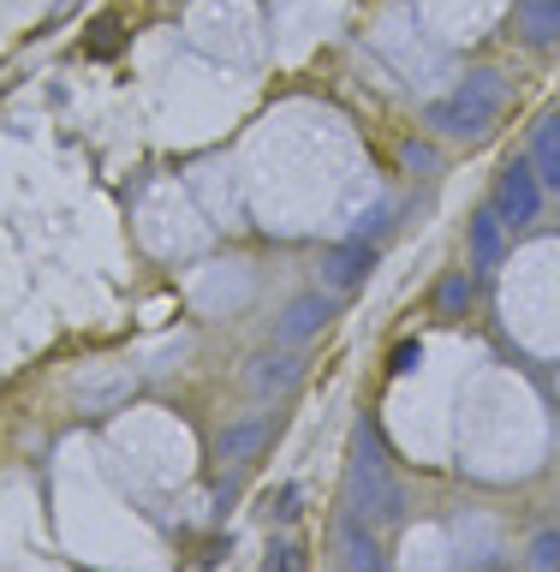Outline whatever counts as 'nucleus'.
Listing matches in <instances>:
<instances>
[{"mask_svg": "<svg viewBox=\"0 0 560 572\" xmlns=\"http://www.w3.org/2000/svg\"><path fill=\"white\" fill-rule=\"evenodd\" d=\"M429 299H436V311H441V316H465V311H471V275H465V269L441 275Z\"/></svg>", "mask_w": 560, "mask_h": 572, "instance_id": "ddd939ff", "label": "nucleus"}, {"mask_svg": "<svg viewBox=\"0 0 560 572\" xmlns=\"http://www.w3.org/2000/svg\"><path fill=\"white\" fill-rule=\"evenodd\" d=\"M412 364H417V340H405V346H400V352H393V370H400V376H405V370H412Z\"/></svg>", "mask_w": 560, "mask_h": 572, "instance_id": "f3484780", "label": "nucleus"}, {"mask_svg": "<svg viewBox=\"0 0 560 572\" xmlns=\"http://www.w3.org/2000/svg\"><path fill=\"white\" fill-rule=\"evenodd\" d=\"M405 168H412V173H429V168H436V156H429L424 144H405Z\"/></svg>", "mask_w": 560, "mask_h": 572, "instance_id": "dca6fc26", "label": "nucleus"}, {"mask_svg": "<svg viewBox=\"0 0 560 572\" xmlns=\"http://www.w3.org/2000/svg\"><path fill=\"white\" fill-rule=\"evenodd\" d=\"M489 209L501 215L507 227H531V221L543 215V180H537V168H531V156L507 161V168L495 173V197H489Z\"/></svg>", "mask_w": 560, "mask_h": 572, "instance_id": "7ed1b4c3", "label": "nucleus"}, {"mask_svg": "<svg viewBox=\"0 0 560 572\" xmlns=\"http://www.w3.org/2000/svg\"><path fill=\"white\" fill-rule=\"evenodd\" d=\"M275 441V417H239V424L221 429V441H215V453H221V465H257L263 453H269Z\"/></svg>", "mask_w": 560, "mask_h": 572, "instance_id": "423d86ee", "label": "nucleus"}, {"mask_svg": "<svg viewBox=\"0 0 560 572\" xmlns=\"http://www.w3.org/2000/svg\"><path fill=\"white\" fill-rule=\"evenodd\" d=\"M525 561H531V572H560V525H555V531H537V537H531Z\"/></svg>", "mask_w": 560, "mask_h": 572, "instance_id": "4468645a", "label": "nucleus"}, {"mask_svg": "<svg viewBox=\"0 0 560 572\" xmlns=\"http://www.w3.org/2000/svg\"><path fill=\"white\" fill-rule=\"evenodd\" d=\"M370 263H376V245H370V239H346V245H334V251L322 257V281H328V292L358 287L364 275H370Z\"/></svg>", "mask_w": 560, "mask_h": 572, "instance_id": "6e6552de", "label": "nucleus"}, {"mask_svg": "<svg viewBox=\"0 0 560 572\" xmlns=\"http://www.w3.org/2000/svg\"><path fill=\"white\" fill-rule=\"evenodd\" d=\"M531 168L543 185L560 191V113H543L537 132H531Z\"/></svg>", "mask_w": 560, "mask_h": 572, "instance_id": "9b49d317", "label": "nucleus"}, {"mask_svg": "<svg viewBox=\"0 0 560 572\" xmlns=\"http://www.w3.org/2000/svg\"><path fill=\"white\" fill-rule=\"evenodd\" d=\"M501 263H507V221L483 203V209L471 215V269L489 275V269H501Z\"/></svg>", "mask_w": 560, "mask_h": 572, "instance_id": "1a4fd4ad", "label": "nucleus"}, {"mask_svg": "<svg viewBox=\"0 0 560 572\" xmlns=\"http://www.w3.org/2000/svg\"><path fill=\"white\" fill-rule=\"evenodd\" d=\"M299 507H304V495H299V483H280V495L269 501V519L280 531H292V519H299Z\"/></svg>", "mask_w": 560, "mask_h": 572, "instance_id": "2eb2a0df", "label": "nucleus"}, {"mask_svg": "<svg viewBox=\"0 0 560 572\" xmlns=\"http://www.w3.org/2000/svg\"><path fill=\"white\" fill-rule=\"evenodd\" d=\"M299 381H304L299 346H269V352H257V358L245 364V388L257 393V400H280V393H292Z\"/></svg>", "mask_w": 560, "mask_h": 572, "instance_id": "20e7f679", "label": "nucleus"}, {"mask_svg": "<svg viewBox=\"0 0 560 572\" xmlns=\"http://www.w3.org/2000/svg\"><path fill=\"white\" fill-rule=\"evenodd\" d=\"M263 572H311V555L292 531H275L269 537V555H263Z\"/></svg>", "mask_w": 560, "mask_h": 572, "instance_id": "f8f14e48", "label": "nucleus"}, {"mask_svg": "<svg viewBox=\"0 0 560 572\" xmlns=\"http://www.w3.org/2000/svg\"><path fill=\"white\" fill-rule=\"evenodd\" d=\"M346 513H358L364 525H393L405 513V483L393 472L388 448L370 424L352 429V460H346Z\"/></svg>", "mask_w": 560, "mask_h": 572, "instance_id": "f257e3e1", "label": "nucleus"}, {"mask_svg": "<svg viewBox=\"0 0 560 572\" xmlns=\"http://www.w3.org/2000/svg\"><path fill=\"white\" fill-rule=\"evenodd\" d=\"M519 36L531 48H555L560 42V0H519Z\"/></svg>", "mask_w": 560, "mask_h": 572, "instance_id": "9d476101", "label": "nucleus"}, {"mask_svg": "<svg viewBox=\"0 0 560 572\" xmlns=\"http://www.w3.org/2000/svg\"><path fill=\"white\" fill-rule=\"evenodd\" d=\"M334 316V292H299L275 322V346H304L311 334H322Z\"/></svg>", "mask_w": 560, "mask_h": 572, "instance_id": "39448f33", "label": "nucleus"}, {"mask_svg": "<svg viewBox=\"0 0 560 572\" xmlns=\"http://www.w3.org/2000/svg\"><path fill=\"white\" fill-rule=\"evenodd\" d=\"M340 567L346 572H393L376 543V525H364L358 513H340Z\"/></svg>", "mask_w": 560, "mask_h": 572, "instance_id": "0eeeda50", "label": "nucleus"}, {"mask_svg": "<svg viewBox=\"0 0 560 572\" xmlns=\"http://www.w3.org/2000/svg\"><path fill=\"white\" fill-rule=\"evenodd\" d=\"M501 108H507L501 72H471V78L448 101H436V108H429V125H436V132H448V137H483Z\"/></svg>", "mask_w": 560, "mask_h": 572, "instance_id": "f03ea898", "label": "nucleus"}]
</instances>
